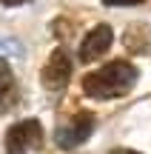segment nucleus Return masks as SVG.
I'll use <instances>...</instances> for the list:
<instances>
[{"instance_id": "1", "label": "nucleus", "mask_w": 151, "mask_h": 154, "mask_svg": "<svg viewBox=\"0 0 151 154\" xmlns=\"http://www.w3.org/2000/svg\"><path fill=\"white\" fill-rule=\"evenodd\" d=\"M134 83H137V69L128 60H111L103 69L83 77V91L94 100H114L128 94Z\"/></svg>"}, {"instance_id": "2", "label": "nucleus", "mask_w": 151, "mask_h": 154, "mask_svg": "<svg viewBox=\"0 0 151 154\" xmlns=\"http://www.w3.org/2000/svg\"><path fill=\"white\" fill-rule=\"evenodd\" d=\"M6 154H29V151H37L43 146V126L40 120H20L6 131Z\"/></svg>"}, {"instance_id": "3", "label": "nucleus", "mask_w": 151, "mask_h": 154, "mask_svg": "<svg viewBox=\"0 0 151 154\" xmlns=\"http://www.w3.org/2000/svg\"><path fill=\"white\" fill-rule=\"evenodd\" d=\"M97 120L91 111H77V114H71L66 123H60L54 131V140L60 149H77V146H83L86 140L91 137V131H94Z\"/></svg>"}, {"instance_id": "4", "label": "nucleus", "mask_w": 151, "mask_h": 154, "mask_svg": "<svg viewBox=\"0 0 151 154\" xmlns=\"http://www.w3.org/2000/svg\"><path fill=\"white\" fill-rule=\"evenodd\" d=\"M40 80H43V86L49 88V91H60V88H66V83L71 80V60H68V54L63 49L51 51V57L46 60L43 72H40Z\"/></svg>"}, {"instance_id": "5", "label": "nucleus", "mask_w": 151, "mask_h": 154, "mask_svg": "<svg viewBox=\"0 0 151 154\" xmlns=\"http://www.w3.org/2000/svg\"><path fill=\"white\" fill-rule=\"evenodd\" d=\"M111 40H114L111 26H106V23L94 26L83 37V43H80V60H83V63H94L97 57H103L108 49H111Z\"/></svg>"}, {"instance_id": "6", "label": "nucleus", "mask_w": 151, "mask_h": 154, "mask_svg": "<svg viewBox=\"0 0 151 154\" xmlns=\"http://www.w3.org/2000/svg\"><path fill=\"white\" fill-rule=\"evenodd\" d=\"M17 100V80H14V72L11 66L0 57V114L9 111Z\"/></svg>"}, {"instance_id": "7", "label": "nucleus", "mask_w": 151, "mask_h": 154, "mask_svg": "<svg viewBox=\"0 0 151 154\" xmlns=\"http://www.w3.org/2000/svg\"><path fill=\"white\" fill-rule=\"evenodd\" d=\"M106 6H140V3H146V0H103Z\"/></svg>"}, {"instance_id": "8", "label": "nucleus", "mask_w": 151, "mask_h": 154, "mask_svg": "<svg viewBox=\"0 0 151 154\" xmlns=\"http://www.w3.org/2000/svg\"><path fill=\"white\" fill-rule=\"evenodd\" d=\"M108 154H140V151H131V149H111Z\"/></svg>"}, {"instance_id": "9", "label": "nucleus", "mask_w": 151, "mask_h": 154, "mask_svg": "<svg viewBox=\"0 0 151 154\" xmlns=\"http://www.w3.org/2000/svg\"><path fill=\"white\" fill-rule=\"evenodd\" d=\"M0 3H6V6H23V3H29V0H0Z\"/></svg>"}]
</instances>
